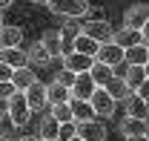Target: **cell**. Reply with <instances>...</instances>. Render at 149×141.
<instances>
[{
  "mask_svg": "<svg viewBox=\"0 0 149 141\" xmlns=\"http://www.w3.org/2000/svg\"><path fill=\"white\" fill-rule=\"evenodd\" d=\"M126 141H149V135H132V138H126Z\"/></svg>",
  "mask_w": 149,
  "mask_h": 141,
  "instance_id": "e575fe53",
  "label": "cell"
},
{
  "mask_svg": "<svg viewBox=\"0 0 149 141\" xmlns=\"http://www.w3.org/2000/svg\"><path fill=\"white\" fill-rule=\"evenodd\" d=\"M0 138H9V141L17 138V124L12 121L9 112H0Z\"/></svg>",
  "mask_w": 149,
  "mask_h": 141,
  "instance_id": "83f0119b",
  "label": "cell"
},
{
  "mask_svg": "<svg viewBox=\"0 0 149 141\" xmlns=\"http://www.w3.org/2000/svg\"><path fill=\"white\" fill-rule=\"evenodd\" d=\"M6 106H9V109H6V112H9V115H12V121L17 124H26L29 121V115H32V109H29V104H26V95H23V92H12V98H9V101H6Z\"/></svg>",
  "mask_w": 149,
  "mask_h": 141,
  "instance_id": "7a4b0ae2",
  "label": "cell"
},
{
  "mask_svg": "<svg viewBox=\"0 0 149 141\" xmlns=\"http://www.w3.org/2000/svg\"><path fill=\"white\" fill-rule=\"evenodd\" d=\"M0 26H3V18H0Z\"/></svg>",
  "mask_w": 149,
  "mask_h": 141,
  "instance_id": "b9f144b4",
  "label": "cell"
},
{
  "mask_svg": "<svg viewBox=\"0 0 149 141\" xmlns=\"http://www.w3.org/2000/svg\"><path fill=\"white\" fill-rule=\"evenodd\" d=\"M80 32L89 35L92 40H97V43H109L112 40V23H106L103 18H95L89 23H80Z\"/></svg>",
  "mask_w": 149,
  "mask_h": 141,
  "instance_id": "3957f363",
  "label": "cell"
},
{
  "mask_svg": "<svg viewBox=\"0 0 149 141\" xmlns=\"http://www.w3.org/2000/svg\"><path fill=\"white\" fill-rule=\"evenodd\" d=\"M89 104H92L95 115H112L115 112V101H112V95L103 87H95V92L89 95Z\"/></svg>",
  "mask_w": 149,
  "mask_h": 141,
  "instance_id": "8992f818",
  "label": "cell"
},
{
  "mask_svg": "<svg viewBox=\"0 0 149 141\" xmlns=\"http://www.w3.org/2000/svg\"><path fill=\"white\" fill-rule=\"evenodd\" d=\"M52 115H55L60 124L74 121V118H72V109H69V101H66V104H52Z\"/></svg>",
  "mask_w": 149,
  "mask_h": 141,
  "instance_id": "f1b7e54d",
  "label": "cell"
},
{
  "mask_svg": "<svg viewBox=\"0 0 149 141\" xmlns=\"http://www.w3.org/2000/svg\"><path fill=\"white\" fill-rule=\"evenodd\" d=\"M146 61H149L146 43H135V46H129V49H123V63H138V66H143Z\"/></svg>",
  "mask_w": 149,
  "mask_h": 141,
  "instance_id": "603a6c76",
  "label": "cell"
},
{
  "mask_svg": "<svg viewBox=\"0 0 149 141\" xmlns=\"http://www.w3.org/2000/svg\"><path fill=\"white\" fill-rule=\"evenodd\" d=\"M57 130H60V121H57L55 115H46V118H43V124H40V138L55 141V138H57Z\"/></svg>",
  "mask_w": 149,
  "mask_h": 141,
  "instance_id": "4316f807",
  "label": "cell"
},
{
  "mask_svg": "<svg viewBox=\"0 0 149 141\" xmlns=\"http://www.w3.org/2000/svg\"><path fill=\"white\" fill-rule=\"evenodd\" d=\"M15 141H37V138H15Z\"/></svg>",
  "mask_w": 149,
  "mask_h": 141,
  "instance_id": "f35d334b",
  "label": "cell"
},
{
  "mask_svg": "<svg viewBox=\"0 0 149 141\" xmlns=\"http://www.w3.org/2000/svg\"><path fill=\"white\" fill-rule=\"evenodd\" d=\"M20 40H23V29H20V26H9V23L0 26V49L20 46Z\"/></svg>",
  "mask_w": 149,
  "mask_h": 141,
  "instance_id": "5bb4252c",
  "label": "cell"
},
{
  "mask_svg": "<svg viewBox=\"0 0 149 141\" xmlns=\"http://www.w3.org/2000/svg\"><path fill=\"white\" fill-rule=\"evenodd\" d=\"M26 61L32 63V66H46L49 61H52V55L46 52V46L35 40V43H29V49H26Z\"/></svg>",
  "mask_w": 149,
  "mask_h": 141,
  "instance_id": "9a60e30c",
  "label": "cell"
},
{
  "mask_svg": "<svg viewBox=\"0 0 149 141\" xmlns=\"http://www.w3.org/2000/svg\"><path fill=\"white\" fill-rule=\"evenodd\" d=\"M103 89H106V92H109V95H112V101H115V104H118V101H126V98H129V95H132L129 84H126L123 78H118V75H112L109 81L103 84Z\"/></svg>",
  "mask_w": 149,
  "mask_h": 141,
  "instance_id": "7c38bea8",
  "label": "cell"
},
{
  "mask_svg": "<svg viewBox=\"0 0 149 141\" xmlns=\"http://www.w3.org/2000/svg\"><path fill=\"white\" fill-rule=\"evenodd\" d=\"M146 20H149V6H146V3L129 6V9H126V15H123V23H126L129 29H141Z\"/></svg>",
  "mask_w": 149,
  "mask_h": 141,
  "instance_id": "9c48e42d",
  "label": "cell"
},
{
  "mask_svg": "<svg viewBox=\"0 0 149 141\" xmlns=\"http://www.w3.org/2000/svg\"><path fill=\"white\" fill-rule=\"evenodd\" d=\"M112 43H118L120 49H129V46H135V43H143V37H141V29H129V26H123V29L112 32Z\"/></svg>",
  "mask_w": 149,
  "mask_h": 141,
  "instance_id": "8fae6325",
  "label": "cell"
},
{
  "mask_svg": "<svg viewBox=\"0 0 149 141\" xmlns=\"http://www.w3.org/2000/svg\"><path fill=\"white\" fill-rule=\"evenodd\" d=\"M120 133H123V138H132V135H149V121H146V118H132V115H126V118L120 121Z\"/></svg>",
  "mask_w": 149,
  "mask_h": 141,
  "instance_id": "30bf717a",
  "label": "cell"
},
{
  "mask_svg": "<svg viewBox=\"0 0 149 141\" xmlns=\"http://www.w3.org/2000/svg\"><path fill=\"white\" fill-rule=\"evenodd\" d=\"M72 98V89L63 87V84H57V81H52V84H46V101H49V106L52 104H66Z\"/></svg>",
  "mask_w": 149,
  "mask_h": 141,
  "instance_id": "2e32d148",
  "label": "cell"
},
{
  "mask_svg": "<svg viewBox=\"0 0 149 141\" xmlns=\"http://www.w3.org/2000/svg\"><path fill=\"white\" fill-rule=\"evenodd\" d=\"M89 75H92V81L97 84V87H103V84L112 78V66L100 63V61H92V66H89Z\"/></svg>",
  "mask_w": 149,
  "mask_h": 141,
  "instance_id": "484cf974",
  "label": "cell"
},
{
  "mask_svg": "<svg viewBox=\"0 0 149 141\" xmlns=\"http://www.w3.org/2000/svg\"><path fill=\"white\" fill-rule=\"evenodd\" d=\"M141 37H143V43H149V20L141 26Z\"/></svg>",
  "mask_w": 149,
  "mask_h": 141,
  "instance_id": "836d02e7",
  "label": "cell"
},
{
  "mask_svg": "<svg viewBox=\"0 0 149 141\" xmlns=\"http://www.w3.org/2000/svg\"><path fill=\"white\" fill-rule=\"evenodd\" d=\"M12 92H17V89L12 87V81H0V101H9Z\"/></svg>",
  "mask_w": 149,
  "mask_h": 141,
  "instance_id": "4dcf8cb0",
  "label": "cell"
},
{
  "mask_svg": "<svg viewBox=\"0 0 149 141\" xmlns=\"http://www.w3.org/2000/svg\"><path fill=\"white\" fill-rule=\"evenodd\" d=\"M23 95H26V104H29L32 112H40L43 106H49V101H46V84H40V81H35L29 89H23Z\"/></svg>",
  "mask_w": 149,
  "mask_h": 141,
  "instance_id": "52a82bcc",
  "label": "cell"
},
{
  "mask_svg": "<svg viewBox=\"0 0 149 141\" xmlns=\"http://www.w3.org/2000/svg\"><path fill=\"white\" fill-rule=\"evenodd\" d=\"M146 55H149V43H146Z\"/></svg>",
  "mask_w": 149,
  "mask_h": 141,
  "instance_id": "60d3db41",
  "label": "cell"
},
{
  "mask_svg": "<svg viewBox=\"0 0 149 141\" xmlns=\"http://www.w3.org/2000/svg\"><path fill=\"white\" fill-rule=\"evenodd\" d=\"M40 43L46 46V52L52 55V58H63V49H60V32H57V29L43 32V40H40Z\"/></svg>",
  "mask_w": 149,
  "mask_h": 141,
  "instance_id": "cb8c5ba5",
  "label": "cell"
},
{
  "mask_svg": "<svg viewBox=\"0 0 149 141\" xmlns=\"http://www.w3.org/2000/svg\"><path fill=\"white\" fill-rule=\"evenodd\" d=\"M46 6H49V12H55L60 18H86L89 15V0H46Z\"/></svg>",
  "mask_w": 149,
  "mask_h": 141,
  "instance_id": "6da1fadb",
  "label": "cell"
},
{
  "mask_svg": "<svg viewBox=\"0 0 149 141\" xmlns=\"http://www.w3.org/2000/svg\"><path fill=\"white\" fill-rule=\"evenodd\" d=\"M69 109H72V118H74V124L77 121H89L95 115V109H92V104L89 101H83V98H69Z\"/></svg>",
  "mask_w": 149,
  "mask_h": 141,
  "instance_id": "e0dca14e",
  "label": "cell"
},
{
  "mask_svg": "<svg viewBox=\"0 0 149 141\" xmlns=\"http://www.w3.org/2000/svg\"><path fill=\"white\" fill-rule=\"evenodd\" d=\"M97 46H100L97 40H92L89 35H83V32H80V35L74 37V46H72V52H83V55H89V58H95Z\"/></svg>",
  "mask_w": 149,
  "mask_h": 141,
  "instance_id": "d4e9b609",
  "label": "cell"
},
{
  "mask_svg": "<svg viewBox=\"0 0 149 141\" xmlns=\"http://www.w3.org/2000/svg\"><path fill=\"white\" fill-rule=\"evenodd\" d=\"M143 72H146V78H149V61H146V63H143Z\"/></svg>",
  "mask_w": 149,
  "mask_h": 141,
  "instance_id": "8d00e7d4",
  "label": "cell"
},
{
  "mask_svg": "<svg viewBox=\"0 0 149 141\" xmlns=\"http://www.w3.org/2000/svg\"><path fill=\"white\" fill-rule=\"evenodd\" d=\"M0 61H3V63H9L12 69H17V66H26V63H29V61H26V52H23L20 46L0 49Z\"/></svg>",
  "mask_w": 149,
  "mask_h": 141,
  "instance_id": "44dd1931",
  "label": "cell"
},
{
  "mask_svg": "<svg viewBox=\"0 0 149 141\" xmlns=\"http://www.w3.org/2000/svg\"><path fill=\"white\" fill-rule=\"evenodd\" d=\"M40 141H46V138H40Z\"/></svg>",
  "mask_w": 149,
  "mask_h": 141,
  "instance_id": "7bdbcfd3",
  "label": "cell"
},
{
  "mask_svg": "<svg viewBox=\"0 0 149 141\" xmlns=\"http://www.w3.org/2000/svg\"><path fill=\"white\" fill-rule=\"evenodd\" d=\"M12 66H9V63H3V61H0V81H12Z\"/></svg>",
  "mask_w": 149,
  "mask_h": 141,
  "instance_id": "1f68e13d",
  "label": "cell"
},
{
  "mask_svg": "<svg viewBox=\"0 0 149 141\" xmlns=\"http://www.w3.org/2000/svg\"><path fill=\"white\" fill-rule=\"evenodd\" d=\"M95 61H100V63H106V66H118V63H123V49L118 46V43H100L97 46V52H95Z\"/></svg>",
  "mask_w": 149,
  "mask_h": 141,
  "instance_id": "5b68a950",
  "label": "cell"
},
{
  "mask_svg": "<svg viewBox=\"0 0 149 141\" xmlns=\"http://www.w3.org/2000/svg\"><path fill=\"white\" fill-rule=\"evenodd\" d=\"M69 141H83V138H80V135H72V138H69Z\"/></svg>",
  "mask_w": 149,
  "mask_h": 141,
  "instance_id": "74e56055",
  "label": "cell"
},
{
  "mask_svg": "<svg viewBox=\"0 0 149 141\" xmlns=\"http://www.w3.org/2000/svg\"><path fill=\"white\" fill-rule=\"evenodd\" d=\"M123 104H126V115H132V118H146L149 115V101H143V98L135 95V92H132Z\"/></svg>",
  "mask_w": 149,
  "mask_h": 141,
  "instance_id": "d6986e66",
  "label": "cell"
},
{
  "mask_svg": "<svg viewBox=\"0 0 149 141\" xmlns=\"http://www.w3.org/2000/svg\"><path fill=\"white\" fill-rule=\"evenodd\" d=\"M32 3H43V6H46V0H32Z\"/></svg>",
  "mask_w": 149,
  "mask_h": 141,
  "instance_id": "ab89813d",
  "label": "cell"
},
{
  "mask_svg": "<svg viewBox=\"0 0 149 141\" xmlns=\"http://www.w3.org/2000/svg\"><path fill=\"white\" fill-rule=\"evenodd\" d=\"M0 141H3V138H0Z\"/></svg>",
  "mask_w": 149,
  "mask_h": 141,
  "instance_id": "ee69618b",
  "label": "cell"
},
{
  "mask_svg": "<svg viewBox=\"0 0 149 141\" xmlns=\"http://www.w3.org/2000/svg\"><path fill=\"white\" fill-rule=\"evenodd\" d=\"M95 87H97V84L92 81L89 72H77V75H74V84H72V95H74V98L89 101V95L95 92Z\"/></svg>",
  "mask_w": 149,
  "mask_h": 141,
  "instance_id": "ba28073f",
  "label": "cell"
},
{
  "mask_svg": "<svg viewBox=\"0 0 149 141\" xmlns=\"http://www.w3.org/2000/svg\"><path fill=\"white\" fill-rule=\"evenodd\" d=\"M57 32H60V49H63V55H69L72 46H74V37L80 35V23H66V26L57 29Z\"/></svg>",
  "mask_w": 149,
  "mask_h": 141,
  "instance_id": "ffe728a7",
  "label": "cell"
},
{
  "mask_svg": "<svg viewBox=\"0 0 149 141\" xmlns=\"http://www.w3.org/2000/svg\"><path fill=\"white\" fill-rule=\"evenodd\" d=\"M35 81H37V78H35V72L29 69V63H26V66H17V69L12 72V87L20 89V92H23V89H29Z\"/></svg>",
  "mask_w": 149,
  "mask_h": 141,
  "instance_id": "ac0fdd59",
  "label": "cell"
},
{
  "mask_svg": "<svg viewBox=\"0 0 149 141\" xmlns=\"http://www.w3.org/2000/svg\"><path fill=\"white\" fill-rule=\"evenodd\" d=\"M92 61L95 58H89V55H83V52H69V55H63V69H72L74 75L77 72H89Z\"/></svg>",
  "mask_w": 149,
  "mask_h": 141,
  "instance_id": "4fadbf2b",
  "label": "cell"
},
{
  "mask_svg": "<svg viewBox=\"0 0 149 141\" xmlns=\"http://www.w3.org/2000/svg\"><path fill=\"white\" fill-rule=\"evenodd\" d=\"M55 81H57V84H63V87H69V89H72V84H74V72H72V69H60Z\"/></svg>",
  "mask_w": 149,
  "mask_h": 141,
  "instance_id": "f546056e",
  "label": "cell"
},
{
  "mask_svg": "<svg viewBox=\"0 0 149 141\" xmlns=\"http://www.w3.org/2000/svg\"><path fill=\"white\" fill-rule=\"evenodd\" d=\"M135 95H141L143 101H149V78H146V81H143V84H141L138 89H135Z\"/></svg>",
  "mask_w": 149,
  "mask_h": 141,
  "instance_id": "d6a6232c",
  "label": "cell"
},
{
  "mask_svg": "<svg viewBox=\"0 0 149 141\" xmlns=\"http://www.w3.org/2000/svg\"><path fill=\"white\" fill-rule=\"evenodd\" d=\"M120 78H123V81L129 84V89L135 92V89L146 81V72H143V66H138V63H126V69H123V75H120Z\"/></svg>",
  "mask_w": 149,
  "mask_h": 141,
  "instance_id": "7402d4cb",
  "label": "cell"
},
{
  "mask_svg": "<svg viewBox=\"0 0 149 141\" xmlns=\"http://www.w3.org/2000/svg\"><path fill=\"white\" fill-rule=\"evenodd\" d=\"M74 135H80L83 141H103L106 138V127H103L100 121H95V118L77 121L74 124Z\"/></svg>",
  "mask_w": 149,
  "mask_h": 141,
  "instance_id": "277c9868",
  "label": "cell"
},
{
  "mask_svg": "<svg viewBox=\"0 0 149 141\" xmlns=\"http://www.w3.org/2000/svg\"><path fill=\"white\" fill-rule=\"evenodd\" d=\"M9 6H12V0H0V12H3V9H9Z\"/></svg>",
  "mask_w": 149,
  "mask_h": 141,
  "instance_id": "d590c367",
  "label": "cell"
}]
</instances>
